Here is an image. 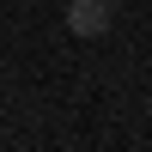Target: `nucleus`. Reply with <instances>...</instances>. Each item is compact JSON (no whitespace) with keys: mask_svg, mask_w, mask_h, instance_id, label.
<instances>
[{"mask_svg":"<svg viewBox=\"0 0 152 152\" xmlns=\"http://www.w3.org/2000/svg\"><path fill=\"white\" fill-rule=\"evenodd\" d=\"M110 24H116L110 0H67V31L73 37H110Z\"/></svg>","mask_w":152,"mask_h":152,"instance_id":"nucleus-1","label":"nucleus"}]
</instances>
